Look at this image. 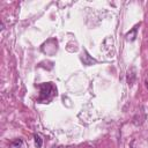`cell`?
I'll list each match as a JSON object with an SVG mask.
<instances>
[{
	"mask_svg": "<svg viewBox=\"0 0 148 148\" xmlns=\"http://www.w3.org/2000/svg\"><path fill=\"white\" fill-rule=\"evenodd\" d=\"M135 36H136V28H133V30L126 35L127 39H130V40H133L135 38Z\"/></svg>",
	"mask_w": 148,
	"mask_h": 148,
	"instance_id": "cell-4",
	"label": "cell"
},
{
	"mask_svg": "<svg viewBox=\"0 0 148 148\" xmlns=\"http://www.w3.org/2000/svg\"><path fill=\"white\" fill-rule=\"evenodd\" d=\"M40 88V96H39V101H49L50 98H52V96L57 92H54V88L53 86L49 82V83H44L39 86Z\"/></svg>",
	"mask_w": 148,
	"mask_h": 148,
	"instance_id": "cell-1",
	"label": "cell"
},
{
	"mask_svg": "<svg viewBox=\"0 0 148 148\" xmlns=\"http://www.w3.org/2000/svg\"><path fill=\"white\" fill-rule=\"evenodd\" d=\"M34 139H35V145H36V147H37V148H40V147H42V143H43L40 135H39V134H35V135H34Z\"/></svg>",
	"mask_w": 148,
	"mask_h": 148,
	"instance_id": "cell-3",
	"label": "cell"
},
{
	"mask_svg": "<svg viewBox=\"0 0 148 148\" xmlns=\"http://www.w3.org/2000/svg\"><path fill=\"white\" fill-rule=\"evenodd\" d=\"M9 147L10 148H21L22 147V140L21 139H15L14 141L10 142Z\"/></svg>",
	"mask_w": 148,
	"mask_h": 148,
	"instance_id": "cell-2",
	"label": "cell"
}]
</instances>
